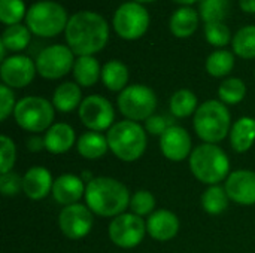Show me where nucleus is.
<instances>
[{
  "mask_svg": "<svg viewBox=\"0 0 255 253\" xmlns=\"http://www.w3.org/2000/svg\"><path fill=\"white\" fill-rule=\"evenodd\" d=\"M64 36L67 46L75 55H93L106 46L109 25L102 15L91 10H81L69 18Z\"/></svg>",
  "mask_w": 255,
  "mask_h": 253,
  "instance_id": "f257e3e1",
  "label": "nucleus"
},
{
  "mask_svg": "<svg viewBox=\"0 0 255 253\" xmlns=\"http://www.w3.org/2000/svg\"><path fill=\"white\" fill-rule=\"evenodd\" d=\"M85 206L100 218H117L126 213L130 206V192L127 186L108 176L94 177L85 188Z\"/></svg>",
  "mask_w": 255,
  "mask_h": 253,
  "instance_id": "f03ea898",
  "label": "nucleus"
},
{
  "mask_svg": "<svg viewBox=\"0 0 255 253\" xmlns=\"http://www.w3.org/2000/svg\"><path fill=\"white\" fill-rule=\"evenodd\" d=\"M193 176L205 185H220L230 174V160L227 154L212 143L196 146L188 158Z\"/></svg>",
  "mask_w": 255,
  "mask_h": 253,
  "instance_id": "7ed1b4c3",
  "label": "nucleus"
},
{
  "mask_svg": "<svg viewBox=\"0 0 255 253\" xmlns=\"http://www.w3.org/2000/svg\"><path fill=\"white\" fill-rule=\"evenodd\" d=\"M193 127L203 143L217 145L230 134L232 115L223 101L206 100L196 110Z\"/></svg>",
  "mask_w": 255,
  "mask_h": 253,
  "instance_id": "20e7f679",
  "label": "nucleus"
},
{
  "mask_svg": "<svg viewBox=\"0 0 255 253\" xmlns=\"http://www.w3.org/2000/svg\"><path fill=\"white\" fill-rule=\"evenodd\" d=\"M145 128L134 121L115 122L108 131L109 151L124 163L137 161L146 151L148 137Z\"/></svg>",
  "mask_w": 255,
  "mask_h": 253,
  "instance_id": "39448f33",
  "label": "nucleus"
},
{
  "mask_svg": "<svg viewBox=\"0 0 255 253\" xmlns=\"http://www.w3.org/2000/svg\"><path fill=\"white\" fill-rule=\"evenodd\" d=\"M69 16L66 9L52 0L33 3L25 15V25L39 37H55L66 31Z\"/></svg>",
  "mask_w": 255,
  "mask_h": 253,
  "instance_id": "423d86ee",
  "label": "nucleus"
},
{
  "mask_svg": "<svg viewBox=\"0 0 255 253\" xmlns=\"http://www.w3.org/2000/svg\"><path fill=\"white\" fill-rule=\"evenodd\" d=\"M55 116V107L52 101H48L43 97L28 95L16 101L13 118L19 128L37 134L46 131Z\"/></svg>",
  "mask_w": 255,
  "mask_h": 253,
  "instance_id": "0eeeda50",
  "label": "nucleus"
},
{
  "mask_svg": "<svg viewBox=\"0 0 255 253\" xmlns=\"http://www.w3.org/2000/svg\"><path fill=\"white\" fill-rule=\"evenodd\" d=\"M118 109L121 115L128 121H146L154 115L157 107V95L155 92L142 84L128 85L123 89L117 98Z\"/></svg>",
  "mask_w": 255,
  "mask_h": 253,
  "instance_id": "6e6552de",
  "label": "nucleus"
},
{
  "mask_svg": "<svg viewBox=\"0 0 255 253\" xmlns=\"http://www.w3.org/2000/svg\"><path fill=\"white\" fill-rule=\"evenodd\" d=\"M149 12L140 3H123L114 13V30L126 40L140 39L149 27Z\"/></svg>",
  "mask_w": 255,
  "mask_h": 253,
  "instance_id": "1a4fd4ad",
  "label": "nucleus"
},
{
  "mask_svg": "<svg viewBox=\"0 0 255 253\" xmlns=\"http://www.w3.org/2000/svg\"><path fill=\"white\" fill-rule=\"evenodd\" d=\"M75 61V54L67 45H51L39 52L36 70L43 79L55 81L73 70Z\"/></svg>",
  "mask_w": 255,
  "mask_h": 253,
  "instance_id": "9d476101",
  "label": "nucleus"
},
{
  "mask_svg": "<svg viewBox=\"0 0 255 253\" xmlns=\"http://www.w3.org/2000/svg\"><path fill=\"white\" fill-rule=\"evenodd\" d=\"M79 119L88 131H109L115 124V110L112 103L99 94L88 95L82 100L78 109Z\"/></svg>",
  "mask_w": 255,
  "mask_h": 253,
  "instance_id": "9b49d317",
  "label": "nucleus"
},
{
  "mask_svg": "<svg viewBox=\"0 0 255 253\" xmlns=\"http://www.w3.org/2000/svg\"><path fill=\"white\" fill-rule=\"evenodd\" d=\"M146 222L143 218L130 213H123L114 218L109 224V239L121 249H133L139 246L146 234Z\"/></svg>",
  "mask_w": 255,
  "mask_h": 253,
  "instance_id": "f8f14e48",
  "label": "nucleus"
},
{
  "mask_svg": "<svg viewBox=\"0 0 255 253\" xmlns=\"http://www.w3.org/2000/svg\"><path fill=\"white\" fill-rule=\"evenodd\" d=\"M94 225V213L84 204L63 207L58 216L60 231L69 240H81L90 234Z\"/></svg>",
  "mask_w": 255,
  "mask_h": 253,
  "instance_id": "ddd939ff",
  "label": "nucleus"
},
{
  "mask_svg": "<svg viewBox=\"0 0 255 253\" xmlns=\"http://www.w3.org/2000/svg\"><path fill=\"white\" fill-rule=\"evenodd\" d=\"M36 63L27 55H12L1 61L0 78L9 88H24L31 84L36 75Z\"/></svg>",
  "mask_w": 255,
  "mask_h": 253,
  "instance_id": "4468645a",
  "label": "nucleus"
},
{
  "mask_svg": "<svg viewBox=\"0 0 255 253\" xmlns=\"http://www.w3.org/2000/svg\"><path fill=\"white\" fill-rule=\"evenodd\" d=\"M160 149L166 160L179 163L190 158L193 152V143L190 133L179 125H172L160 137Z\"/></svg>",
  "mask_w": 255,
  "mask_h": 253,
  "instance_id": "2eb2a0df",
  "label": "nucleus"
},
{
  "mask_svg": "<svg viewBox=\"0 0 255 253\" xmlns=\"http://www.w3.org/2000/svg\"><path fill=\"white\" fill-rule=\"evenodd\" d=\"M224 188L230 201L239 206L255 204V171L236 170L230 173Z\"/></svg>",
  "mask_w": 255,
  "mask_h": 253,
  "instance_id": "dca6fc26",
  "label": "nucleus"
},
{
  "mask_svg": "<svg viewBox=\"0 0 255 253\" xmlns=\"http://www.w3.org/2000/svg\"><path fill=\"white\" fill-rule=\"evenodd\" d=\"M85 188L84 179L76 174H61L57 179H54L52 185V197L54 200L61 206H72L78 204L82 197H85Z\"/></svg>",
  "mask_w": 255,
  "mask_h": 253,
  "instance_id": "f3484780",
  "label": "nucleus"
},
{
  "mask_svg": "<svg viewBox=\"0 0 255 253\" xmlns=\"http://www.w3.org/2000/svg\"><path fill=\"white\" fill-rule=\"evenodd\" d=\"M179 219L178 216L166 209L155 210L151 216L146 219V231L151 236V239L157 242H170L173 240L179 233Z\"/></svg>",
  "mask_w": 255,
  "mask_h": 253,
  "instance_id": "a211bd4d",
  "label": "nucleus"
},
{
  "mask_svg": "<svg viewBox=\"0 0 255 253\" xmlns=\"http://www.w3.org/2000/svg\"><path fill=\"white\" fill-rule=\"evenodd\" d=\"M54 179L48 169L42 166L30 167L22 176V192L30 200H43L48 194L52 192Z\"/></svg>",
  "mask_w": 255,
  "mask_h": 253,
  "instance_id": "6ab92c4d",
  "label": "nucleus"
},
{
  "mask_svg": "<svg viewBox=\"0 0 255 253\" xmlns=\"http://www.w3.org/2000/svg\"><path fill=\"white\" fill-rule=\"evenodd\" d=\"M43 140H45V149L48 152L54 155H60L72 149V146L76 142V134L72 125L66 122H57L52 124L43 133Z\"/></svg>",
  "mask_w": 255,
  "mask_h": 253,
  "instance_id": "aec40b11",
  "label": "nucleus"
},
{
  "mask_svg": "<svg viewBox=\"0 0 255 253\" xmlns=\"http://www.w3.org/2000/svg\"><path fill=\"white\" fill-rule=\"evenodd\" d=\"M230 145L235 152L245 154L255 143V119L251 116L239 118L230 130Z\"/></svg>",
  "mask_w": 255,
  "mask_h": 253,
  "instance_id": "412c9836",
  "label": "nucleus"
},
{
  "mask_svg": "<svg viewBox=\"0 0 255 253\" xmlns=\"http://www.w3.org/2000/svg\"><path fill=\"white\" fill-rule=\"evenodd\" d=\"M82 100V91L76 82H63L52 94V106L61 113H70L79 109Z\"/></svg>",
  "mask_w": 255,
  "mask_h": 253,
  "instance_id": "4be33fe9",
  "label": "nucleus"
},
{
  "mask_svg": "<svg viewBox=\"0 0 255 253\" xmlns=\"http://www.w3.org/2000/svg\"><path fill=\"white\" fill-rule=\"evenodd\" d=\"M197 27H199V13L196 9L190 6L176 9L173 15L170 16L169 28L175 37H179V39L190 37L191 34L196 33Z\"/></svg>",
  "mask_w": 255,
  "mask_h": 253,
  "instance_id": "5701e85b",
  "label": "nucleus"
},
{
  "mask_svg": "<svg viewBox=\"0 0 255 253\" xmlns=\"http://www.w3.org/2000/svg\"><path fill=\"white\" fill-rule=\"evenodd\" d=\"M78 154L85 160H100L109 151L108 137L97 131H87L76 142Z\"/></svg>",
  "mask_w": 255,
  "mask_h": 253,
  "instance_id": "b1692460",
  "label": "nucleus"
},
{
  "mask_svg": "<svg viewBox=\"0 0 255 253\" xmlns=\"http://www.w3.org/2000/svg\"><path fill=\"white\" fill-rule=\"evenodd\" d=\"M73 78L79 86L90 88L102 79V67L93 55L78 57L73 66Z\"/></svg>",
  "mask_w": 255,
  "mask_h": 253,
  "instance_id": "393cba45",
  "label": "nucleus"
},
{
  "mask_svg": "<svg viewBox=\"0 0 255 253\" xmlns=\"http://www.w3.org/2000/svg\"><path fill=\"white\" fill-rule=\"evenodd\" d=\"M128 67L120 60H111L102 67V82L103 85L114 92H121L128 85Z\"/></svg>",
  "mask_w": 255,
  "mask_h": 253,
  "instance_id": "a878e982",
  "label": "nucleus"
},
{
  "mask_svg": "<svg viewBox=\"0 0 255 253\" xmlns=\"http://www.w3.org/2000/svg\"><path fill=\"white\" fill-rule=\"evenodd\" d=\"M169 107L175 118H188L194 115L196 110L199 109L197 95L191 89H187V88L178 89L170 97Z\"/></svg>",
  "mask_w": 255,
  "mask_h": 253,
  "instance_id": "bb28decb",
  "label": "nucleus"
},
{
  "mask_svg": "<svg viewBox=\"0 0 255 253\" xmlns=\"http://www.w3.org/2000/svg\"><path fill=\"white\" fill-rule=\"evenodd\" d=\"M229 201H230V198L226 192V188L220 186V185L209 186L202 194V198H200L203 210L212 216H218V215L224 213L229 207Z\"/></svg>",
  "mask_w": 255,
  "mask_h": 253,
  "instance_id": "cd10ccee",
  "label": "nucleus"
},
{
  "mask_svg": "<svg viewBox=\"0 0 255 253\" xmlns=\"http://www.w3.org/2000/svg\"><path fill=\"white\" fill-rule=\"evenodd\" d=\"M30 39H31V31L28 30L27 25L19 22V24L9 25L4 28V31L1 33V37H0V43L7 51L19 52L28 46Z\"/></svg>",
  "mask_w": 255,
  "mask_h": 253,
  "instance_id": "c85d7f7f",
  "label": "nucleus"
},
{
  "mask_svg": "<svg viewBox=\"0 0 255 253\" xmlns=\"http://www.w3.org/2000/svg\"><path fill=\"white\" fill-rule=\"evenodd\" d=\"M235 67V55L230 51L220 49L209 54L206 60V72L212 78H224Z\"/></svg>",
  "mask_w": 255,
  "mask_h": 253,
  "instance_id": "c756f323",
  "label": "nucleus"
},
{
  "mask_svg": "<svg viewBox=\"0 0 255 253\" xmlns=\"http://www.w3.org/2000/svg\"><path fill=\"white\" fill-rule=\"evenodd\" d=\"M233 51L244 60L255 58V25L242 27L232 39Z\"/></svg>",
  "mask_w": 255,
  "mask_h": 253,
  "instance_id": "7c9ffc66",
  "label": "nucleus"
},
{
  "mask_svg": "<svg viewBox=\"0 0 255 253\" xmlns=\"http://www.w3.org/2000/svg\"><path fill=\"white\" fill-rule=\"evenodd\" d=\"M247 95V85L239 78H227L221 82L218 88L220 101L227 104H238Z\"/></svg>",
  "mask_w": 255,
  "mask_h": 253,
  "instance_id": "2f4dec72",
  "label": "nucleus"
},
{
  "mask_svg": "<svg viewBox=\"0 0 255 253\" xmlns=\"http://www.w3.org/2000/svg\"><path fill=\"white\" fill-rule=\"evenodd\" d=\"M24 0H0V21L4 25H15L27 15Z\"/></svg>",
  "mask_w": 255,
  "mask_h": 253,
  "instance_id": "473e14b6",
  "label": "nucleus"
},
{
  "mask_svg": "<svg viewBox=\"0 0 255 253\" xmlns=\"http://www.w3.org/2000/svg\"><path fill=\"white\" fill-rule=\"evenodd\" d=\"M229 0H200V16L208 22H223L229 13Z\"/></svg>",
  "mask_w": 255,
  "mask_h": 253,
  "instance_id": "72a5a7b5",
  "label": "nucleus"
},
{
  "mask_svg": "<svg viewBox=\"0 0 255 253\" xmlns=\"http://www.w3.org/2000/svg\"><path fill=\"white\" fill-rule=\"evenodd\" d=\"M155 204H157L155 197L149 191L139 189L131 195L128 209L131 210L133 215L143 218V216H151L155 212Z\"/></svg>",
  "mask_w": 255,
  "mask_h": 253,
  "instance_id": "f704fd0d",
  "label": "nucleus"
},
{
  "mask_svg": "<svg viewBox=\"0 0 255 253\" xmlns=\"http://www.w3.org/2000/svg\"><path fill=\"white\" fill-rule=\"evenodd\" d=\"M16 161V146L15 142L6 136H0V174L12 171Z\"/></svg>",
  "mask_w": 255,
  "mask_h": 253,
  "instance_id": "c9c22d12",
  "label": "nucleus"
},
{
  "mask_svg": "<svg viewBox=\"0 0 255 253\" xmlns=\"http://www.w3.org/2000/svg\"><path fill=\"white\" fill-rule=\"evenodd\" d=\"M205 36L206 40L217 48H223L226 46L230 39V28L224 24V22H208L205 24Z\"/></svg>",
  "mask_w": 255,
  "mask_h": 253,
  "instance_id": "e433bc0d",
  "label": "nucleus"
},
{
  "mask_svg": "<svg viewBox=\"0 0 255 253\" xmlns=\"http://www.w3.org/2000/svg\"><path fill=\"white\" fill-rule=\"evenodd\" d=\"M22 191V177L15 173H3L0 174V192L4 197H15Z\"/></svg>",
  "mask_w": 255,
  "mask_h": 253,
  "instance_id": "4c0bfd02",
  "label": "nucleus"
},
{
  "mask_svg": "<svg viewBox=\"0 0 255 253\" xmlns=\"http://www.w3.org/2000/svg\"><path fill=\"white\" fill-rule=\"evenodd\" d=\"M172 125H175V124H173V121L170 118H167L164 115H155L154 113L152 116H149L145 121V131L148 134H151V136L161 137L166 133V130L170 128Z\"/></svg>",
  "mask_w": 255,
  "mask_h": 253,
  "instance_id": "58836bf2",
  "label": "nucleus"
},
{
  "mask_svg": "<svg viewBox=\"0 0 255 253\" xmlns=\"http://www.w3.org/2000/svg\"><path fill=\"white\" fill-rule=\"evenodd\" d=\"M15 94L12 88L6 85H0V121H6L9 115L13 113L15 110Z\"/></svg>",
  "mask_w": 255,
  "mask_h": 253,
  "instance_id": "ea45409f",
  "label": "nucleus"
},
{
  "mask_svg": "<svg viewBox=\"0 0 255 253\" xmlns=\"http://www.w3.org/2000/svg\"><path fill=\"white\" fill-rule=\"evenodd\" d=\"M27 149L33 154L36 152H40L42 149H45V140H43V136H39V134H33L31 137H28L27 140Z\"/></svg>",
  "mask_w": 255,
  "mask_h": 253,
  "instance_id": "a19ab883",
  "label": "nucleus"
},
{
  "mask_svg": "<svg viewBox=\"0 0 255 253\" xmlns=\"http://www.w3.org/2000/svg\"><path fill=\"white\" fill-rule=\"evenodd\" d=\"M241 9L247 13H255V0H241Z\"/></svg>",
  "mask_w": 255,
  "mask_h": 253,
  "instance_id": "79ce46f5",
  "label": "nucleus"
},
{
  "mask_svg": "<svg viewBox=\"0 0 255 253\" xmlns=\"http://www.w3.org/2000/svg\"><path fill=\"white\" fill-rule=\"evenodd\" d=\"M173 1H176L179 4H184V6H190V4H193V3H196L199 0H173Z\"/></svg>",
  "mask_w": 255,
  "mask_h": 253,
  "instance_id": "37998d69",
  "label": "nucleus"
},
{
  "mask_svg": "<svg viewBox=\"0 0 255 253\" xmlns=\"http://www.w3.org/2000/svg\"><path fill=\"white\" fill-rule=\"evenodd\" d=\"M131 1H136V3H151V1H155V0H131Z\"/></svg>",
  "mask_w": 255,
  "mask_h": 253,
  "instance_id": "c03bdc74",
  "label": "nucleus"
}]
</instances>
